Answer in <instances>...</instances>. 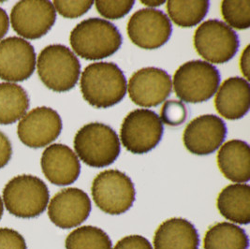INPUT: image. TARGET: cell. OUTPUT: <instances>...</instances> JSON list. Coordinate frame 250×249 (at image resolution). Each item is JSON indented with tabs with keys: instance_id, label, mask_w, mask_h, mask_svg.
I'll use <instances>...</instances> for the list:
<instances>
[{
	"instance_id": "obj_24",
	"label": "cell",
	"mask_w": 250,
	"mask_h": 249,
	"mask_svg": "<svg viewBox=\"0 0 250 249\" xmlns=\"http://www.w3.org/2000/svg\"><path fill=\"white\" fill-rule=\"evenodd\" d=\"M210 3L205 0L178 1L169 0L167 11L171 21L181 27H193L205 18Z\"/></svg>"
},
{
	"instance_id": "obj_23",
	"label": "cell",
	"mask_w": 250,
	"mask_h": 249,
	"mask_svg": "<svg viewBox=\"0 0 250 249\" xmlns=\"http://www.w3.org/2000/svg\"><path fill=\"white\" fill-rule=\"evenodd\" d=\"M250 239L246 230L229 222L210 227L204 238L205 249H249Z\"/></svg>"
},
{
	"instance_id": "obj_27",
	"label": "cell",
	"mask_w": 250,
	"mask_h": 249,
	"mask_svg": "<svg viewBox=\"0 0 250 249\" xmlns=\"http://www.w3.org/2000/svg\"><path fill=\"white\" fill-rule=\"evenodd\" d=\"M133 0L121 1H103L98 0L95 2L98 12L104 18L115 20L125 16L134 6Z\"/></svg>"
},
{
	"instance_id": "obj_7",
	"label": "cell",
	"mask_w": 250,
	"mask_h": 249,
	"mask_svg": "<svg viewBox=\"0 0 250 249\" xmlns=\"http://www.w3.org/2000/svg\"><path fill=\"white\" fill-rule=\"evenodd\" d=\"M94 203L108 215H122L134 204V184L125 172L118 170H103L93 180Z\"/></svg>"
},
{
	"instance_id": "obj_11",
	"label": "cell",
	"mask_w": 250,
	"mask_h": 249,
	"mask_svg": "<svg viewBox=\"0 0 250 249\" xmlns=\"http://www.w3.org/2000/svg\"><path fill=\"white\" fill-rule=\"evenodd\" d=\"M127 35L135 45L154 50L166 44L172 33L170 18L159 10L142 9L127 23Z\"/></svg>"
},
{
	"instance_id": "obj_21",
	"label": "cell",
	"mask_w": 250,
	"mask_h": 249,
	"mask_svg": "<svg viewBox=\"0 0 250 249\" xmlns=\"http://www.w3.org/2000/svg\"><path fill=\"white\" fill-rule=\"evenodd\" d=\"M216 206L220 215L234 224L250 222V187L248 184H231L221 190Z\"/></svg>"
},
{
	"instance_id": "obj_12",
	"label": "cell",
	"mask_w": 250,
	"mask_h": 249,
	"mask_svg": "<svg viewBox=\"0 0 250 249\" xmlns=\"http://www.w3.org/2000/svg\"><path fill=\"white\" fill-rule=\"evenodd\" d=\"M62 127V119L57 111L49 107H38L23 115L19 121L17 134L28 147H44L57 140Z\"/></svg>"
},
{
	"instance_id": "obj_4",
	"label": "cell",
	"mask_w": 250,
	"mask_h": 249,
	"mask_svg": "<svg viewBox=\"0 0 250 249\" xmlns=\"http://www.w3.org/2000/svg\"><path fill=\"white\" fill-rule=\"evenodd\" d=\"M36 66L40 79L51 90L67 92L78 83L81 73L79 59L67 46H46L40 53Z\"/></svg>"
},
{
	"instance_id": "obj_33",
	"label": "cell",
	"mask_w": 250,
	"mask_h": 249,
	"mask_svg": "<svg viewBox=\"0 0 250 249\" xmlns=\"http://www.w3.org/2000/svg\"><path fill=\"white\" fill-rule=\"evenodd\" d=\"M250 46L248 45L240 57V68L246 80L250 79Z\"/></svg>"
},
{
	"instance_id": "obj_3",
	"label": "cell",
	"mask_w": 250,
	"mask_h": 249,
	"mask_svg": "<svg viewBox=\"0 0 250 249\" xmlns=\"http://www.w3.org/2000/svg\"><path fill=\"white\" fill-rule=\"evenodd\" d=\"M74 149L80 159L92 168H105L117 159L119 137L108 124L95 122L83 125L74 137Z\"/></svg>"
},
{
	"instance_id": "obj_29",
	"label": "cell",
	"mask_w": 250,
	"mask_h": 249,
	"mask_svg": "<svg viewBox=\"0 0 250 249\" xmlns=\"http://www.w3.org/2000/svg\"><path fill=\"white\" fill-rule=\"evenodd\" d=\"M95 2L92 0H83V1H54L53 5L61 16L75 19L83 16L91 9Z\"/></svg>"
},
{
	"instance_id": "obj_31",
	"label": "cell",
	"mask_w": 250,
	"mask_h": 249,
	"mask_svg": "<svg viewBox=\"0 0 250 249\" xmlns=\"http://www.w3.org/2000/svg\"><path fill=\"white\" fill-rule=\"evenodd\" d=\"M113 249H153V247L146 238L133 234L119 240Z\"/></svg>"
},
{
	"instance_id": "obj_32",
	"label": "cell",
	"mask_w": 250,
	"mask_h": 249,
	"mask_svg": "<svg viewBox=\"0 0 250 249\" xmlns=\"http://www.w3.org/2000/svg\"><path fill=\"white\" fill-rule=\"evenodd\" d=\"M12 146L11 141L0 131V169L4 168L12 159Z\"/></svg>"
},
{
	"instance_id": "obj_10",
	"label": "cell",
	"mask_w": 250,
	"mask_h": 249,
	"mask_svg": "<svg viewBox=\"0 0 250 249\" xmlns=\"http://www.w3.org/2000/svg\"><path fill=\"white\" fill-rule=\"evenodd\" d=\"M57 20L51 1L23 0L14 5L10 21L13 30L24 40H38L47 34Z\"/></svg>"
},
{
	"instance_id": "obj_22",
	"label": "cell",
	"mask_w": 250,
	"mask_h": 249,
	"mask_svg": "<svg viewBox=\"0 0 250 249\" xmlns=\"http://www.w3.org/2000/svg\"><path fill=\"white\" fill-rule=\"evenodd\" d=\"M29 97L22 86L15 83H0V124L20 121L29 108Z\"/></svg>"
},
{
	"instance_id": "obj_26",
	"label": "cell",
	"mask_w": 250,
	"mask_h": 249,
	"mask_svg": "<svg viewBox=\"0 0 250 249\" xmlns=\"http://www.w3.org/2000/svg\"><path fill=\"white\" fill-rule=\"evenodd\" d=\"M221 14L230 28L245 30L250 26V0H225L221 3Z\"/></svg>"
},
{
	"instance_id": "obj_13",
	"label": "cell",
	"mask_w": 250,
	"mask_h": 249,
	"mask_svg": "<svg viewBox=\"0 0 250 249\" xmlns=\"http://www.w3.org/2000/svg\"><path fill=\"white\" fill-rule=\"evenodd\" d=\"M129 98L138 106L157 107L171 95L172 81L165 70L148 67L137 70L128 82Z\"/></svg>"
},
{
	"instance_id": "obj_15",
	"label": "cell",
	"mask_w": 250,
	"mask_h": 249,
	"mask_svg": "<svg viewBox=\"0 0 250 249\" xmlns=\"http://www.w3.org/2000/svg\"><path fill=\"white\" fill-rule=\"evenodd\" d=\"M88 195L77 187H68L57 192L48 204V215L56 226L68 229L80 226L91 213Z\"/></svg>"
},
{
	"instance_id": "obj_34",
	"label": "cell",
	"mask_w": 250,
	"mask_h": 249,
	"mask_svg": "<svg viewBox=\"0 0 250 249\" xmlns=\"http://www.w3.org/2000/svg\"><path fill=\"white\" fill-rule=\"evenodd\" d=\"M10 27V17L7 12L0 8V41L8 33Z\"/></svg>"
},
{
	"instance_id": "obj_35",
	"label": "cell",
	"mask_w": 250,
	"mask_h": 249,
	"mask_svg": "<svg viewBox=\"0 0 250 249\" xmlns=\"http://www.w3.org/2000/svg\"><path fill=\"white\" fill-rule=\"evenodd\" d=\"M141 2L144 5L150 7V9H153L154 7H159V6H161L163 3H165L164 0H157V1L156 0H143Z\"/></svg>"
},
{
	"instance_id": "obj_36",
	"label": "cell",
	"mask_w": 250,
	"mask_h": 249,
	"mask_svg": "<svg viewBox=\"0 0 250 249\" xmlns=\"http://www.w3.org/2000/svg\"><path fill=\"white\" fill-rule=\"evenodd\" d=\"M3 212H4V204H3V200H2V197L0 196V219L3 215Z\"/></svg>"
},
{
	"instance_id": "obj_1",
	"label": "cell",
	"mask_w": 250,
	"mask_h": 249,
	"mask_svg": "<svg viewBox=\"0 0 250 249\" xmlns=\"http://www.w3.org/2000/svg\"><path fill=\"white\" fill-rule=\"evenodd\" d=\"M126 89L123 71L112 62L92 63L81 76V92L84 101L98 109L110 108L123 101Z\"/></svg>"
},
{
	"instance_id": "obj_2",
	"label": "cell",
	"mask_w": 250,
	"mask_h": 249,
	"mask_svg": "<svg viewBox=\"0 0 250 249\" xmlns=\"http://www.w3.org/2000/svg\"><path fill=\"white\" fill-rule=\"evenodd\" d=\"M122 36L114 23L88 18L71 31L69 42L75 54L85 60H101L114 55L122 45Z\"/></svg>"
},
{
	"instance_id": "obj_30",
	"label": "cell",
	"mask_w": 250,
	"mask_h": 249,
	"mask_svg": "<svg viewBox=\"0 0 250 249\" xmlns=\"http://www.w3.org/2000/svg\"><path fill=\"white\" fill-rule=\"evenodd\" d=\"M22 234L10 228H0V249H26Z\"/></svg>"
},
{
	"instance_id": "obj_9",
	"label": "cell",
	"mask_w": 250,
	"mask_h": 249,
	"mask_svg": "<svg viewBox=\"0 0 250 249\" xmlns=\"http://www.w3.org/2000/svg\"><path fill=\"white\" fill-rule=\"evenodd\" d=\"M163 131V123L157 113L148 109H137L125 116L120 139L127 151L143 155L159 145Z\"/></svg>"
},
{
	"instance_id": "obj_20",
	"label": "cell",
	"mask_w": 250,
	"mask_h": 249,
	"mask_svg": "<svg viewBox=\"0 0 250 249\" xmlns=\"http://www.w3.org/2000/svg\"><path fill=\"white\" fill-rule=\"evenodd\" d=\"M217 165L228 180L245 184L250 180V148L241 140L225 143L217 153Z\"/></svg>"
},
{
	"instance_id": "obj_18",
	"label": "cell",
	"mask_w": 250,
	"mask_h": 249,
	"mask_svg": "<svg viewBox=\"0 0 250 249\" xmlns=\"http://www.w3.org/2000/svg\"><path fill=\"white\" fill-rule=\"evenodd\" d=\"M216 111L228 120H237L249 113L250 87L249 81L241 77L228 78L216 92Z\"/></svg>"
},
{
	"instance_id": "obj_19",
	"label": "cell",
	"mask_w": 250,
	"mask_h": 249,
	"mask_svg": "<svg viewBox=\"0 0 250 249\" xmlns=\"http://www.w3.org/2000/svg\"><path fill=\"white\" fill-rule=\"evenodd\" d=\"M153 243L154 249H199L200 236L191 222L173 217L159 225Z\"/></svg>"
},
{
	"instance_id": "obj_25",
	"label": "cell",
	"mask_w": 250,
	"mask_h": 249,
	"mask_svg": "<svg viewBox=\"0 0 250 249\" xmlns=\"http://www.w3.org/2000/svg\"><path fill=\"white\" fill-rule=\"evenodd\" d=\"M66 249H113L109 235L98 227L83 226L75 228L65 242Z\"/></svg>"
},
{
	"instance_id": "obj_8",
	"label": "cell",
	"mask_w": 250,
	"mask_h": 249,
	"mask_svg": "<svg viewBox=\"0 0 250 249\" xmlns=\"http://www.w3.org/2000/svg\"><path fill=\"white\" fill-rule=\"evenodd\" d=\"M194 47L206 62L224 64L238 52L239 38L228 24L216 19L202 23L194 34Z\"/></svg>"
},
{
	"instance_id": "obj_14",
	"label": "cell",
	"mask_w": 250,
	"mask_h": 249,
	"mask_svg": "<svg viewBox=\"0 0 250 249\" xmlns=\"http://www.w3.org/2000/svg\"><path fill=\"white\" fill-rule=\"evenodd\" d=\"M37 64L32 44L20 37L0 42V79L8 83L23 82L31 77Z\"/></svg>"
},
{
	"instance_id": "obj_28",
	"label": "cell",
	"mask_w": 250,
	"mask_h": 249,
	"mask_svg": "<svg viewBox=\"0 0 250 249\" xmlns=\"http://www.w3.org/2000/svg\"><path fill=\"white\" fill-rule=\"evenodd\" d=\"M160 119L162 123L170 126H178L182 124L188 118V109L180 101H167L162 106L160 112Z\"/></svg>"
},
{
	"instance_id": "obj_16",
	"label": "cell",
	"mask_w": 250,
	"mask_h": 249,
	"mask_svg": "<svg viewBox=\"0 0 250 249\" xmlns=\"http://www.w3.org/2000/svg\"><path fill=\"white\" fill-rule=\"evenodd\" d=\"M226 136L227 126L220 117L214 114H204L187 125L183 141L191 154L207 156L222 145Z\"/></svg>"
},
{
	"instance_id": "obj_17",
	"label": "cell",
	"mask_w": 250,
	"mask_h": 249,
	"mask_svg": "<svg viewBox=\"0 0 250 249\" xmlns=\"http://www.w3.org/2000/svg\"><path fill=\"white\" fill-rule=\"evenodd\" d=\"M41 165L47 180L60 187L73 184L81 172L77 155L62 144H54L46 148L42 156Z\"/></svg>"
},
{
	"instance_id": "obj_6",
	"label": "cell",
	"mask_w": 250,
	"mask_h": 249,
	"mask_svg": "<svg viewBox=\"0 0 250 249\" xmlns=\"http://www.w3.org/2000/svg\"><path fill=\"white\" fill-rule=\"evenodd\" d=\"M220 73L213 65L203 60L188 61L173 75V90L184 102L201 103L213 98L220 84Z\"/></svg>"
},
{
	"instance_id": "obj_5",
	"label": "cell",
	"mask_w": 250,
	"mask_h": 249,
	"mask_svg": "<svg viewBox=\"0 0 250 249\" xmlns=\"http://www.w3.org/2000/svg\"><path fill=\"white\" fill-rule=\"evenodd\" d=\"M3 204L12 215L20 218H34L48 207L50 193L41 178L22 174L13 177L3 189Z\"/></svg>"
}]
</instances>
